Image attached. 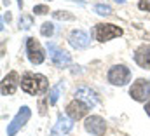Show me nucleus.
Wrapping results in <instances>:
<instances>
[{"mask_svg":"<svg viewBox=\"0 0 150 136\" xmlns=\"http://www.w3.org/2000/svg\"><path fill=\"white\" fill-rule=\"evenodd\" d=\"M84 127H86L87 133H91V135H94V136H103L105 135V131H107V124H105V120H103L101 117H98V115H91V117H87L86 122H84Z\"/></svg>","mask_w":150,"mask_h":136,"instance_id":"7","label":"nucleus"},{"mask_svg":"<svg viewBox=\"0 0 150 136\" xmlns=\"http://www.w3.org/2000/svg\"><path fill=\"white\" fill-rule=\"evenodd\" d=\"M61 91H63V82L56 84V86L51 89V93H49V103H51V105H56L58 98H59V94H61Z\"/></svg>","mask_w":150,"mask_h":136,"instance_id":"15","label":"nucleus"},{"mask_svg":"<svg viewBox=\"0 0 150 136\" xmlns=\"http://www.w3.org/2000/svg\"><path fill=\"white\" fill-rule=\"evenodd\" d=\"M40 33L44 35V37H51V35L54 33V25L52 23H44L42 28H40Z\"/></svg>","mask_w":150,"mask_h":136,"instance_id":"17","label":"nucleus"},{"mask_svg":"<svg viewBox=\"0 0 150 136\" xmlns=\"http://www.w3.org/2000/svg\"><path fill=\"white\" fill-rule=\"evenodd\" d=\"M68 40H70V45L75 47V49H86L89 45V42H91L87 33L82 32V30H74L68 37Z\"/></svg>","mask_w":150,"mask_h":136,"instance_id":"12","label":"nucleus"},{"mask_svg":"<svg viewBox=\"0 0 150 136\" xmlns=\"http://www.w3.org/2000/svg\"><path fill=\"white\" fill-rule=\"evenodd\" d=\"M47 49H49V56H51V59H52V63L54 65H58V67H65V65H70V54L67 52V51H61V49H56V45L54 44H51V42H47Z\"/></svg>","mask_w":150,"mask_h":136,"instance_id":"8","label":"nucleus"},{"mask_svg":"<svg viewBox=\"0 0 150 136\" xmlns=\"http://www.w3.org/2000/svg\"><path fill=\"white\" fill-rule=\"evenodd\" d=\"M138 7H140L142 11L150 12V0H140V2H138Z\"/></svg>","mask_w":150,"mask_h":136,"instance_id":"21","label":"nucleus"},{"mask_svg":"<svg viewBox=\"0 0 150 136\" xmlns=\"http://www.w3.org/2000/svg\"><path fill=\"white\" fill-rule=\"evenodd\" d=\"M129 94H131V98L136 100V101H145V100H149L150 98V82L145 80V79H138V80L131 86Z\"/></svg>","mask_w":150,"mask_h":136,"instance_id":"4","label":"nucleus"},{"mask_svg":"<svg viewBox=\"0 0 150 136\" xmlns=\"http://www.w3.org/2000/svg\"><path fill=\"white\" fill-rule=\"evenodd\" d=\"M74 124H72V119L70 117H65V115H58V122L54 124L51 136H65L72 131Z\"/></svg>","mask_w":150,"mask_h":136,"instance_id":"10","label":"nucleus"},{"mask_svg":"<svg viewBox=\"0 0 150 136\" xmlns=\"http://www.w3.org/2000/svg\"><path fill=\"white\" fill-rule=\"evenodd\" d=\"M18 80H19V75L16 72H11L7 77H4V80H2V94L4 96L14 94L16 87H18Z\"/></svg>","mask_w":150,"mask_h":136,"instance_id":"13","label":"nucleus"},{"mask_svg":"<svg viewBox=\"0 0 150 136\" xmlns=\"http://www.w3.org/2000/svg\"><path fill=\"white\" fill-rule=\"evenodd\" d=\"M19 26H23V28H30V26H32V18H30V16H23V18L19 19Z\"/></svg>","mask_w":150,"mask_h":136,"instance_id":"19","label":"nucleus"},{"mask_svg":"<svg viewBox=\"0 0 150 136\" xmlns=\"http://www.w3.org/2000/svg\"><path fill=\"white\" fill-rule=\"evenodd\" d=\"M33 12L35 14H47L49 12V7L47 5H35L33 7Z\"/></svg>","mask_w":150,"mask_h":136,"instance_id":"20","label":"nucleus"},{"mask_svg":"<svg viewBox=\"0 0 150 136\" xmlns=\"http://www.w3.org/2000/svg\"><path fill=\"white\" fill-rule=\"evenodd\" d=\"M87 105L86 103H82L80 100H74L72 103H68V106H67V113H68V117L72 119V120H79V119H82L86 113H87Z\"/></svg>","mask_w":150,"mask_h":136,"instance_id":"11","label":"nucleus"},{"mask_svg":"<svg viewBox=\"0 0 150 136\" xmlns=\"http://www.w3.org/2000/svg\"><path fill=\"white\" fill-rule=\"evenodd\" d=\"M108 82L113 86H126L131 79V72L129 68H126L124 65H115L108 70Z\"/></svg>","mask_w":150,"mask_h":136,"instance_id":"3","label":"nucleus"},{"mask_svg":"<svg viewBox=\"0 0 150 136\" xmlns=\"http://www.w3.org/2000/svg\"><path fill=\"white\" fill-rule=\"evenodd\" d=\"M21 87L25 93L28 94H38V93H44L47 89V79L44 75H38V73H25L23 79H21Z\"/></svg>","mask_w":150,"mask_h":136,"instance_id":"1","label":"nucleus"},{"mask_svg":"<svg viewBox=\"0 0 150 136\" xmlns=\"http://www.w3.org/2000/svg\"><path fill=\"white\" fill-rule=\"evenodd\" d=\"M52 16H54V19H74L72 14H68V12H61V11L52 12Z\"/></svg>","mask_w":150,"mask_h":136,"instance_id":"18","label":"nucleus"},{"mask_svg":"<svg viewBox=\"0 0 150 136\" xmlns=\"http://www.w3.org/2000/svg\"><path fill=\"white\" fill-rule=\"evenodd\" d=\"M115 2H119V4H124V2H126V0H115Z\"/></svg>","mask_w":150,"mask_h":136,"instance_id":"24","label":"nucleus"},{"mask_svg":"<svg viewBox=\"0 0 150 136\" xmlns=\"http://www.w3.org/2000/svg\"><path fill=\"white\" fill-rule=\"evenodd\" d=\"M26 52H28V59H30L33 65H40V63L45 59V54H44L40 44H38L35 38H32V37L26 38Z\"/></svg>","mask_w":150,"mask_h":136,"instance_id":"6","label":"nucleus"},{"mask_svg":"<svg viewBox=\"0 0 150 136\" xmlns=\"http://www.w3.org/2000/svg\"><path fill=\"white\" fill-rule=\"evenodd\" d=\"M94 11H96L98 14H101V16H108V14L112 12L110 5H105V4H96V5H94Z\"/></svg>","mask_w":150,"mask_h":136,"instance_id":"16","label":"nucleus"},{"mask_svg":"<svg viewBox=\"0 0 150 136\" xmlns=\"http://www.w3.org/2000/svg\"><path fill=\"white\" fill-rule=\"evenodd\" d=\"M30 115H32V110L28 108V106H23L19 112H18V115L12 119V122L7 126V135L9 136H14L26 122H28V119H30Z\"/></svg>","mask_w":150,"mask_h":136,"instance_id":"5","label":"nucleus"},{"mask_svg":"<svg viewBox=\"0 0 150 136\" xmlns=\"http://www.w3.org/2000/svg\"><path fill=\"white\" fill-rule=\"evenodd\" d=\"M75 100H80L82 103H86L89 108H94L96 103H98V96H96V93H94L93 89L82 86V87H79V89L75 91Z\"/></svg>","mask_w":150,"mask_h":136,"instance_id":"9","label":"nucleus"},{"mask_svg":"<svg viewBox=\"0 0 150 136\" xmlns=\"http://www.w3.org/2000/svg\"><path fill=\"white\" fill-rule=\"evenodd\" d=\"M134 61L142 68H150V45L143 44L134 52Z\"/></svg>","mask_w":150,"mask_h":136,"instance_id":"14","label":"nucleus"},{"mask_svg":"<svg viewBox=\"0 0 150 136\" xmlns=\"http://www.w3.org/2000/svg\"><path fill=\"white\" fill-rule=\"evenodd\" d=\"M145 112H147V113H149V117H150V101L147 103V105H145Z\"/></svg>","mask_w":150,"mask_h":136,"instance_id":"22","label":"nucleus"},{"mask_svg":"<svg viewBox=\"0 0 150 136\" xmlns=\"http://www.w3.org/2000/svg\"><path fill=\"white\" fill-rule=\"evenodd\" d=\"M120 35H122V28H119L115 25H110V23H100L94 28V37L100 42H108L115 37H120Z\"/></svg>","mask_w":150,"mask_h":136,"instance_id":"2","label":"nucleus"},{"mask_svg":"<svg viewBox=\"0 0 150 136\" xmlns=\"http://www.w3.org/2000/svg\"><path fill=\"white\" fill-rule=\"evenodd\" d=\"M18 4H19V7H21V5H23V0H18Z\"/></svg>","mask_w":150,"mask_h":136,"instance_id":"23","label":"nucleus"}]
</instances>
